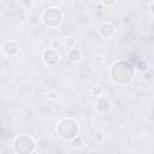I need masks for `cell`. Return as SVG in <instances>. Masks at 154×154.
I'll return each instance as SVG.
<instances>
[{
  "instance_id": "obj_1",
  "label": "cell",
  "mask_w": 154,
  "mask_h": 154,
  "mask_svg": "<svg viewBox=\"0 0 154 154\" xmlns=\"http://www.w3.org/2000/svg\"><path fill=\"white\" fill-rule=\"evenodd\" d=\"M135 75V70L134 66L124 60H119L116 61L111 69H109V76L111 79L113 81V83L118 84V85H126L129 84Z\"/></svg>"
},
{
  "instance_id": "obj_2",
  "label": "cell",
  "mask_w": 154,
  "mask_h": 154,
  "mask_svg": "<svg viewBox=\"0 0 154 154\" xmlns=\"http://www.w3.org/2000/svg\"><path fill=\"white\" fill-rule=\"evenodd\" d=\"M58 136L64 141H70L76 137L79 132V128L76 120L71 118H63L57 126Z\"/></svg>"
},
{
  "instance_id": "obj_3",
  "label": "cell",
  "mask_w": 154,
  "mask_h": 154,
  "mask_svg": "<svg viewBox=\"0 0 154 154\" xmlns=\"http://www.w3.org/2000/svg\"><path fill=\"white\" fill-rule=\"evenodd\" d=\"M35 148H36V142L29 135H20L16 137L13 141V149L16 153L28 154L35 152Z\"/></svg>"
},
{
  "instance_id": "obj_4",
  "label": "cell",
  "mask_w": 154,
  "mask_h": 154,
  "mask_svg": "<svg viewBox=\"0 0 154 154\" xmlns=\"http://www.w3.org/2000/svg\"><path fill=\"white\" fill-rule=\"evenodd\" d=\"M42 22L48 28H57L63 22V12L58 7H48L42 13Z\"/></svg>"
},
{
  "instance_id": "obj_5",
  "label": "cell",
  "mask_w": 154,
  "mask_h": 154,
  "mask_svg": "<svg viewBox=\"0 0 154 154\" xmlns=\"http://www.w3.org/2000/svg\"><path fill=\"white\" fill-rule=\"evenodd\" d=\"M42 60L48 66H54L60 60V54L55 48H47L42 53Z\"/></svg>"
},
{
  "instance_id": "obj_6",
  "label": "cell",
  "mask_w": 154,
  "mask_h": 154,
  "mask_svg": "<svg viewBox=\"0 0 154 154\" xmlns=\"http://www.w3.org/2000/svg\"><path fill=\"white\" fill-rule=\"evenodd\" d=\"M18 49H19L18 43H17L16 41H12V40L6 41V42L4 43V46H2V51H4V53L7 54V55H16V54L18 53Z\"/></svg>"
},
{
  "instance_id": "obj_7",
  "label": "cell",
  "mask_w": 154,
  "mask_h": 154,
  "mask_svg": "<svg viewBox=\"0 0 154 154\" xmlns=\"http://www.w3.org/2000/svg\"><path fill=\"white\" fill-rule=\"evenodd\" d=\"M95 107H96V109H97L99 112L106 113V112H108V111L111 109V103H109V101H108L107 99H105V97H99V99L96 100V102H95Z\"/></svg>"
},
{
  "instance_id": "obj_8",
  "label": "cell",
  "mask_w": 154,
  "mask_h": 154,
  "mask_svg": "<svg viewBox=\"0 0 154 154\" xmlns=\"http://www.w3.org/2000/svg\"><path fill=\"white\" fill-rule=\"evenodd\" d=\"M99 31H100V35L101 36H103V37L107 38V37L113 36V34H114V26L111 23H103V24H101Z\"/></svg>"
},
{
  "instance_id": "obj_9",
  "label": "cell",
  "mask_w": 154,
  "mask_h": 154,
  "mask_svg": "<svg viewBox=\"0 0 154 154\" xmlns=\"http://www.w3.org/2000/svg\"><path fill=\"white\" fill-rule=\"evenodd\" d=\"M67 57H69V59H70L71 61H78L79 58H81V53H79L78 49L71 48V49L69 51V53H67Z\"/></svg>"
},
{
  "instance_id": "obj_10",
  "label": "cell",
  "mask_w": 154,
  "mask_h": 154,
  "mask_svg": "<svg viewBox=\"0 0 154 154\" xmlns=\"http://www.w3.org/2000/svg\"><path fill=\"white\" fill-rule=\"evenodd\" d=\"M70 142H71V146H72L73 148H81V147L83 146V140H82V137H79L78 135H77L76 137H73L72 140H70Z\"/></svg>"
},
{
  "instance_id": "obj_11",
  "label": "cell",
  "mask_w": 154,
  "mask_h": 154,
  "mask_svg": "<svg viewBox=\"0 0 154 154\" xmlns=\"http://www.w3.org/2000/svg\"><path fill=\"white\" fill-rule=\"evenodd\" d=\"M65 45L67 46V48H73L75 45H76V41L72 37H66L65 38Z\"/></svg>"
},
{
  "instance_id": "obj_12",
  "label": "cell",
  "mask_w": 154,
  "mask_h": 154,
  "mask_svg": "<svg viewBox=\"0 0 154 154\" xmlns=\"http://www.w3.org/2000/svg\"><path fill=\"white\" fill-rule=\"evenodd\" d=\"M91 93H93V95H95V96H100V95L102 94V89H101L100 85H94L93 89H91Z\"/></svg>"
},
{
  "instance_id": "obj_13",
  "label": "cell",
  "mask_w": 154,
  "mask_h": 154,
  "mask_svg": "<svg viewBox=\"0 0 154 154\" xmlns=\"http://www.w3.org/2000/svg\"><path fill=\"white\" fill-rule=\"evenodd\" d=\"M103 138H105V135H103V132H101V131L96 132V134H95V136H94V140H95L96 142H102V141H103Z\"/></svg>"
},
{
  "instance_id": "obj_14",
  "label": "cell",
  "mask_w": 154,
  "mask_h": 154,
  "mask_svg": "<svg viewBox=\"0 0 154 154\" xmlns=\"http://www.w3.org/2000/svg\"><path fill=\"white\" fill-rule=\"evenodd\" d=\"M117 0H101V2L105 5V6H113L116 4Z\"/></svg>"
},
{
  "instance_id": "obj_15",
  "label": "cell",
  "mask_w": 154,
  "mask_h": 154,
  "mask_svg": "<svg viewBox=\"0 0 154 154\" xmlns=\"http://www.w3.org/2000/svg\"><path fill=\"white\" fill-rule=\"evenodd\" d=\"M55 97H57V93H55V91H52V93L48 94V99H49V100H54Z\"/></svg>"
},
{
  "instance_id": "obj_16",
  "label": "cell",
  "mask_w": 154,
  "mask_h": 154,
  "mask_svg": "<svg viewBox=\"0 0 154 154\" xmlns=\"http://www.w3.org/2000/svg\"><path fill=\"white\" fill-rule=\"evenodd\" d=\"M22 4H23V6L28 7V6L31 5V1H30V0H22Z\"/></svg>"
},
{
  "instance_id": "obj_17",
  "label": "cell",
  "mask_w": 154,
  "mask_h": 154,
  "mask_svg": "<svg viewBox=\"0 0 154 154\" xmlns=\"http://www.w3.org/2000/svg\"><path fill=\"white\" fill-rule=\"evenodd\" d=\"M52 46H53V47L59 48V42H58V41H53V42H52Z\"/></svg>"
},
{
  "instance_id": "obj_18",
  "label": "cell",
  "mask_w": 154,
  "mask_h": 154,
  "mask_svg": "<svg viewBox=\"0 0 154 154\" xmlns=\"http://www.w3.org/2000/svg\"><path fill=\"white\" fill-rule=\"evenodd\" d=\"M149 11H150V13H153V4L152 2L149 4Z\"/></svg>"
}]
</instances>
